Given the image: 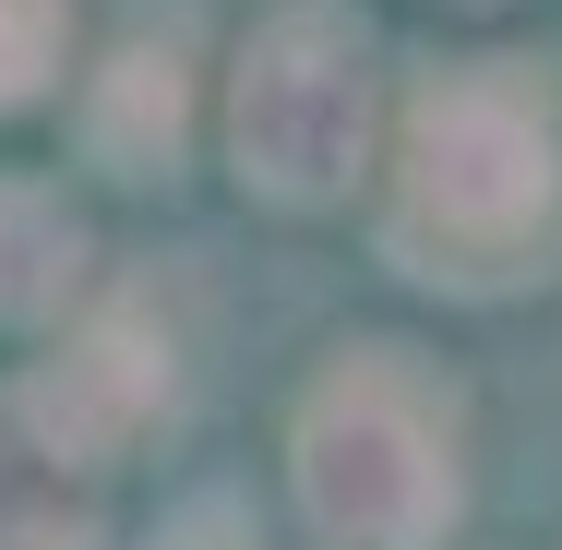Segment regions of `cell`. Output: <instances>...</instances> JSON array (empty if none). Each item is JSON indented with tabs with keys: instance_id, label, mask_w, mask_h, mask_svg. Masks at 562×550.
Listing matches in <instances>:
<instances>
[{
	"instance_id": "cell-1",
	"label": "cell",
	"mask_w": 562,
	"mask_h": 550,
	"mask_svg": "<svg viewBox=\"0 0 562 550\" xmlns=\"http://www.w3.org/2000/svg\"><path fill=\"white\" fill-rule=\"evenodd\" d=\"M562 227V85L539 60H454L407 97L395 132V263L454 276V288H503L551 251Z\"/></svg>"
},
{
	"instance_id": "cell-2",
	"label": "cell",
	"mask_w": 562,
	"mask_h": 550,
	"mask_svg": "<svg viewBox=\"0 0 562 550\" xmlns=\"http://www.w3.org/2000/svg\"><path fill=\"white\" fill-rule=\"evenodd\" d=\"M288 479L336 550H443L454 503H467L443 371L419 347H336V371L300 395Z\"/></svg>"
},
{
	"instance_id": "cell-3",
	"label": "cell",
	"mask_w": 562,
	"mask_h": 550,
	"mask_svg": "<svg viewBox=\"0 0 562 550\" xmlns=\"http://www.w3.org/2000/svg\"><path fill=\"white\" fill-rule=\"evenodd\" d=\"M371 120H383L371 24L336 0H288L227 72V156L276 204H336L371 168Z\"/></svg>"
},
{
	"instance_id": "cell-4",
	"label": "cell",
	"mask_w": 562,
	"mask_h": 550,
	"mask_svg": "<svg viewBox=\"0 0 562 550\" xmlns=\"http://www.w3.org/2000/svg\"><path fill=\"white\" fill-rule=\"evenodd\" d=\"M12 407H24V431L48 442L60 467H120L132 442L168 419V335L144 312H97L85 335H60V359Z\"/></svg>"
},
{
	"instance_id": "cell-5",
	"label": "cell",
	"mask_w": 562,
	"mask_h": 550,
	"mask_svg": "<svg viewBox=\"0 0 562 550\" xmlns=\"http://www.w3.org/2000/svg\"><path fill=\"white\" fill-rule=\"evenodd\" d=\"M180 120H192V72H180V36H120L97 97H85V156L120 180H156L180 156Z\"/></svg>"
},
{
	"instance_id": "cell-6",
	"label": "cell",
	"mask_w": 562,
	"mask_h": 550,
	"mask_svg": "<svg viewBox=\"0 0 562 550\" xmlns=\"http://www.w3.org/2000/svg\"><path fill=\"white\" fill-rule=\"evenodd\" d=\"M85 288V216L48 180H0V324H60Z\"/></svg>"
},
{
	"instance_id": "cell-7",
	"label": "cell",
	"mask_w": 562,
	"mask_h": 550,
	"mask_svg": "<svg viewBox=\"0 0 562 550\" xmlns=\"http://www.w3.org/2000/svg\"><path fill=\"white\" fill-rule=\"evenodd\" d=\"M60 36H72V0H0V109L48 97V72H60Z\"/></svg>"
},
{
	"instance_id": "cell-8",
	"label": "cell",
	"mask_w": 562,
	"mask_h": 550,
	"mask_svg": "<svg viewBox=\"0 0 562 550\" xmlns=\"http://www.w3.org/2000/svg\"><path fill=\"white\" fill-rule=\"evenodd\" d=\"M168 550H251L239 539V515H227V503H192V515H180V539Z\"/></svg>"
}]
</instances>
